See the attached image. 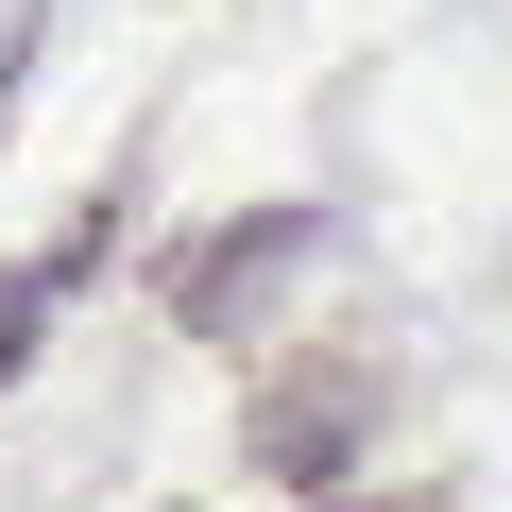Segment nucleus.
Returning a JSON list of instances; mask_svg holds the SVG:
<instances>
[{"mask_svg": "<svg viewBox=\"0 0 512 512\" xmlns=\"http://www.w3.org/2000/svg\"><path fill=\"white\" fill-rule=\"evenodd\" d=\"M52 308H69V256H0V393L35 376V342H52Z\"/></svg>", "mask_w": 512, "mask_h": 512, "instance_id": "obj_2", "label": "nucleus"}, {"mask_svg": "<svg viewBox=\"0 0 512 512\" xmlns=\"http://www.w3.org/2000/svg\"><path fill=\"white\" fill-rule=\"evenodd\" d=\"M359 444V393H274L256 410V461H342Z\"/></svg>", "mask_w": 512, "mask_h": 512, "instance_id": "obj_3", "label": "nucleus"}, {"mask_svg": "<svg viewBox=\"0 0 512 512\" xmlns=\"http://www.w3.org/2000/svg\"><path fill=\"white\" fill-rule=\"evenodd\" d=\"M52 52V0H18V18H0V103H18V69Z\"/></svg>", "mask_w": 512, "mask_h": 512, "instance_id": "obj_4", "label": "nucleus"}, {"mask_svg": "<svg viewBox=\"0 0 512 512\" xmlns=\"http://www.w3.org/2000/svg\"><path fill=\"white\" fill-rule=\"evenodd\" d=\"M308 239H325V205H256V222L188 239V256H171V325H188V342H239V325H256V291H274Z\"/></svg>", "mask_w": 512, "mask_h": 512, "instance_id": "obj_1", "label": "nucleus"}]
</instances>
